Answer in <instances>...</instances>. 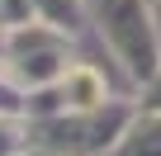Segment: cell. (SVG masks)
Here are the masks:
<instances>
[{"mask_svg":"<svg viewBox=\"0 0 161 156\" xmlns=\"http://www.w3.org/2000/svg\"><path fill=\"white\" fill-rule=\"evenodd\" d=\"M62 95H66L71 109H100L104 104V81H100L90 66H71L62 76Z\"/></svg>","mask_w":161,"mask_h":156,"instance_id":"6da1fadb","label":"cell"},{"mask_svg":"<svg viewBox=\"0 0 161 156\" xmlns=\"http://www.w3.org/2000/svg\"><path fill=\"white\" fill-rule=\"evenodd\" d=\"M114 156H161V114L137 118V123H133V128L119 137Z\"/></svg>","mask_w":161,"mask_h":156,"instance_id":"7a4b0ae2","label":"cell"}]
</instances>
